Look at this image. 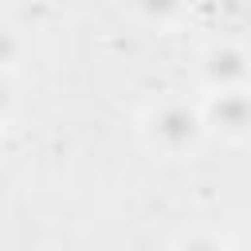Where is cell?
I'll return each instance as SVG.
<instances>
[{
  "label": "cell",
  "mask_w": 251,
  "mask_h": 251,
  "mask_svg": "<svg viewBox=\"0 0 251 251\" xmlns=\"http://www.w3.org/2000/svg\"><path fill=\"white\" fill-rule=\"evenodd\" d=\"M208 122H204V106L184 98V94H157L137 110V141L149 157L180 165L200 157V149L208 145Z\"/></svg>",
  "instance_id": "1"
},
{
  "label": "cell",
  "mask_w": 251,
  "mask_h": 251,
  "mask_svg": "<svg viewBox=\"0 0 251 251\" xmlns=\"http://www.w3.org/2000/svg\"><path fill=\"white\" fill-rule=\"evenodd\" d=\"M192 78L204 94L251 90V47L239 39H208L192 59Z\"/></svg>",
  "instance_id": "2"
},
{
  "label": "cell",
  "mask_w": 251,
  "mask_h": 251,
  "mask_svg": "<svg viewBox=\"0 0 251 251\" xmlns=\"http://www.w3.org/2000/svg\"><path fill=\"white\" fill-rule=\"evenodd\" d=\"M204 122L208 133L224 145H251V90H220L204 94Z\"/></svg>",
  "instance_id": "3"
},
{
  "label": "cell",
  "mask_w": 251,
  "mask_h": 251,
  "mask_svg": "<svg viewBox=\"0 0 251 251\" xmlns=\"http://www.w3.org/2000/svg\"><path fill=\"white\" fill-rule=\"evenodd\" d=\"M129 12L141 27L157 31V35H173L188 24L192 0H129Z\"/></svg>",
  "instance_id": "4"
},
{
  "label": "cell",
  "mask_w": 251,
  "mask_h": 251,
  "mask_svg": "<svg viewBox=\"0 0 251 251\" xmlns=\"http://www.w3.org/2000/svg\"><path fill=\"white\" fill-rule=\"evenodd\" d=\"M165 251H235V243L212 227H184L169 239Z\"/></svg>",
  "instance_id": "5"
},
{
  "label": "cell",
  "mask_w": 251,
  "mask_h": 251,
  "mask_svg": "<svg viewBox=\"0 0 251 251\" xmlns=\"http://www.w3.org/2000/svg\"><path fill=\"white\" fill-rule=\"evenodd\" d=\"M0 94H4L0 118L8 129H16V122H20V71L16 67H0Z\"/></svg>",
  "instance_id": "6"
},
{
  "label": "cell",
  "mask_w": 251,
  "mask_h": 251,
  "mask_svg": "<svg viewBox=\"0 0 251 251\" xmlns=\"http://www.w3.org/2000/svg\"><path fill=\"white\" fill-rule=\"evenodd\" d=\"M243 251H251V227L243 231Z\"/></svg>",
  "instance_id": "7"
}]
</instances>
